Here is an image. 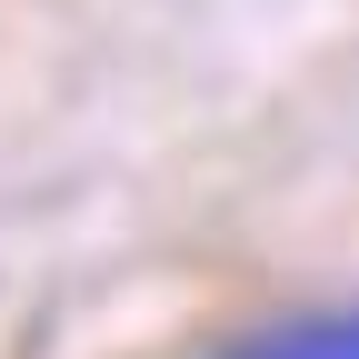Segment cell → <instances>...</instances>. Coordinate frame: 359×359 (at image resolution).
I'll use <instances>...</instances> for the list:
<instances>
[{
  "label": "cell",
  "mask_w": 359,
  "mask_h": 359,
  "mask_svg": "<svg viewBox=\"0 0 359 359\" xmlns=\"http://www.w3.org/2000/svg\"><path fill=\"white\" fill-rule=\"evenodd\" d=\"M219 359H359V299H349V309H299V320H269V330H250L240 349H219Z\"/></svg>",
  "instance_id": "obj_1"
}]
</instances>
